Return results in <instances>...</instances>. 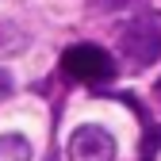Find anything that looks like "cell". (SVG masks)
Returning <instances> with one entry per match:
<instances>
[{
  "label": "cell",
  "instance_id": "cell-6",
  "mask_svg": "<svg viewBox=\"0 0 161 161\" xmlns=\"http://www.w3.org/2000/svg\"><path fill=\"white\" fill-rule=\"evenodd\" d=\"M8 92H12V77H8V73H4V69H0V100H4V96H8Z\"/></svg>",
  "mask_w": 161,
  "mask_h": 161
},
{
  "label": "cell",
  "instance_id": "cell-5",
  "mask_svg": "<svg viewBox=\"0 0 161 161\" xmlns=\"http://www.w3.org/2000/svg\"><path fill=\"white\" fill-rule=\"evenodd\" d=\"M161 150V127L157 123H150V130H146V142L138 146V161H153V153Z\"/></svg>",
  "mask_w": 161,
  "mask_h": 161
},
{
  "label": "cell",
  "instance_id": "cell-7",
  "mask_svg": "<svg viewBox=\"0 0 161 161\" xmlns=\"http://www.w3.org/2000/svg\"><path fill=\"white\" fill-rule=\"evenodd\" d=\"M153 92H157V100H161V80H157V88H153Z\"/></svg>",
  "mask_w": 161,
  "mask_h": 161
},
{
  "label": "cell",
  "instance_id": "cell-1",
  "mask_svg": "<svg viewBox=\"0 0 161 161\" xmlns=\"http://www.w3.org/2000/svg\"><path fill=\"white\" fill-rule=\"evenodd\" d=\"M119 50H123L134 65H153L161 58V12H142L119 35Z\"/></svg>",
  "mask_w": 161,
  "mask_h": 161
},
{
  "label": "cell",
  "instance_id": "cell-4",
  "mask_svg": "<svg viewBox=\"0 0 161 161\" xmlns=\"http://www.w3.org/2000/svg\"><path fill=\"white\" fill-rule=\"evenodd\" d=\"M0 161H31V142L23 134H0Z\"/></svg>",
  "mask_w": 161,
  "mask_h": 161
},
{
  "label": "cell",
  "instance_id": "cell-2",
  "mask_svg": "<svg viewBox=\"0 0 161 161\" xmlns=\"http://www.w3.org/2000/svg\"><path fill=\"white\" fill-rule=\"evenodd\" d=\"M62 69L69 80H80V85H108L115 77V62L104 46L96 42H77L62 54Z\"/></svg>",
  "mask_w": 161,
  "mask_h": 161
},
{
  "label": "cell",
  "instance_id": "cell-3",
  "mask_svg": "<svg viewBox=\"0 0 161 161\" xmlns=\"http://www.w3.org/2000/svg\"><path fill=\"white\" fill-rule=\"evenodd\" d=\"M65 153H69V161H115V138L104 127L85 123L69 134Z\"/></svg>",
  "mask_w": 161,
  "mask_h": 161
}]
</instances>
